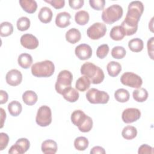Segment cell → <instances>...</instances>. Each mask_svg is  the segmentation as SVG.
Listing matches in <instances>:
<instances>
[{
  "label": "cell",
  "mask_w": 154,
  "mask_h": 154,
  "mask_svg": "<svg viewBox=\"0 0 154 154\" xmlns=\"http://www.w3.org/2000/svg\"><path fill=\"white\" fill-rule=\"evenodd\" d=\"M13 32V26L10 22H3L0 25V35L1 37H7Z\"/></svg>",
  "instance_id": "34"
},
{
  "label": "cell",
  "mask_w": 154,
  "mask_h": 154,
  "mask_svg": "<svg viewBox=\"0 0 154 154\" xmlns=\"http://www.w3.org/2000/svg\"><path fill=\"white\" fill-rule=\"evenodd\" d=\"M81 38V34L79 29L73 28L69 29L66 33V40L72 44H75Z\"/></svg>",
  "instance_id": "19"
},
{
  "label": "cell",
  "mask_w": 154,
  "mask_h": 154,
  "mask_svg": "<svg viewBox=\"0 0 154 154\" xmlns=\"http://www.w3.org/2000/svg\"><path fill=\"white\" fill-rule=\"evenodd\" d=\"M90 19L89 14L84 10H80L75 13V20L76 23L79 25H85L87 24Z\"/></svg>",
  "instance_id": "29"
},
{
  "label": "cell",
  "mask_w": 154,
  "mask_h": 154,
  "mask_svg": "<svg viewBox=\"0 0 154 154\" xmlns=\"http://www.w3.org/2000/svg\"><path fill=\"white\" fill-rule=\"evenodd\" d=\"M18 64L23 69H28L32 63V58L31 55L27 53L20 54L17 59Z\"/></svg>",
  "instance_id": "23"
},
{
  "label": "cell",
  "mask_w": 154,
  "mask_h": 154,
  "mask_svg": "<svg viewBox=\"0 0 154 154\" xmlns=\"http://www.w3.org/2000/svg\"><path fill=\"white\" fill-rule=\"evenodd\" d=\"M90 80L86 76H82L77 79L75 84V87L77 90L83 92L90 88Z\"/></svg>",
  "instance_id": "25"
},
{
  "label": "cell",
  "mask_w": 154,
  "mask_h": 154,
  "mask_svg": "<svg viewBox=\"0 0 154 154\" xmlns=\"http://www.w3.org/2000/svg\"><path fill=\"white\" fill-rule=\"evenodd\" d=\"M7 83L11 86H17L22 81V75L17 69H11L7 72L5 76Z\"/></svg>",
  "instance_id": "14"
},
{
  "label": "cell",
  "mask_w": 154,
  "mask_h": 154,
  "mask_svg": "<svg viewBox=\"0 0 154 154\" xmlns=\"http://www.w3.org/2000/svg\"><path fill=\"white\" fill-rule=\"evenodd\" d=\"M22 100L26 105H33L37 102L38 96L34 91L32 90H27L23 93Z\"/></svg>",
  "instance_id": "22"
},
{
  "label": "cell",
  "mask_w": 154,
  "mask_h": 154,
  "mask_svg": "<svg viewBox=\"0 0 154 154\" xmlns=\"http://www.w3.org/2000/svg\"><path fill=\"white\" fill-rule=\"evenodd\" d=\"M137 135V128L133 126H125L122 132V137L126 140H132Z\"/></svg>",
  "instance_id": "32"
},
{
  "label": "cell",
  "mask_w": 154,
  "mask_h": 154,
  "mask_svg": "<svg viewBox=\"0 0 154 154\" xmlns=\"http://www.w3.org/2000/svg\"><path fill=\"white\" fill-rule=\"evenodd\" d=\"M132 96L134 99L138 102H143L148 97V92L144 88H139L133 91Z\"/></svg>",
  "instance_id": "28"
},
{
  "label": "cell",
  "mask_w": 154,
  "mask_h": 154,
  "mask_svg": "<svg viewBox=\"0 0 154 154\" xmlns=\"http://www.w3.org/2000/svg\"><path fill=\"white\" fill-rule=\"evenodd\" d=\"M73 80L72 73L67 70H61L58 75L57 81L55 85L56 91L61 94L63 90L71 86Z\"/></svg>",
  "instance_id": "5"
},
{
  "label": "cell",
  "mask_w": 154,
  "mask_h": 154,
  "mask_svg": "<svg viewBox=\"0 0 154 154\" xmlns=\"http://www.w3.org/2000/svg\"><path fill=\"white\" fill-rule=\"evenodd\" d=\"M31 22L27 17H21L17 20L16 23L17 29L20 31H24L29 29L30 27Z\"/></svg>",
  "instance_id": "35"
},
{
  "label": "cell",
  "mask_w": 154,
  "mask_h": 154,
  "mask_svg": "<svg viewBox=\"0 0 154 154\" xmlns=\"http://www.w3.org/2000/svg\"><path fill=\"white\" fill-rule=\"evenodd\" d=\"M89 4L91 8L96 10H102L105 5V0H90Z\"/></svg>",
  "instance_id": "39"
},
{
  "label": "cell",
  "mask_w": 154,
  "mask_h": 154,
  "mask_svg": "<svg viewBox=\"0 0 154 154\" xmlns=\"http://www.w3.org/2000/svg\"><path fill=\"white\" fill-rule=\"evenodd\" d=\"M138 23V22L137 21L125 17L120 26L124 29L125 35L129 36L134 34L137 31Z\"/></svg>",
  "instance_id": "15"
},
{
  "label": "cell",
  "mask_w": 154,
  "mask_h": 154,
  "mask_svg": "<svg viewBox=\"0 0 154 154\" xmlns=\"http://www.w3.org/2000/svg\"><path fill=\"white\" fill-rule=\"evenodd\" d=\"M90 153L91 154H96V153L105 154V150L103 147L100 146H94L90 150Z\"/></svg>",
  "instance_id": "46"
},
{
  "label": "cell",
  "mask_w": 154,
  "mask_h": 154,
  "mask_svg": "<svg viewBox=\"0 0 154 154\" xmlns=\"http://www.w3.org/2000/svg\"><path fill=\"white\" fill-rule=\"evenodd\" d=\"M125 32L124 29L120 25L115 26L111 29L109 36L113 40L119 41L122 40L125 36Z\"/></svg>",
  "instance_id": "26"
},
{
  "label": "cell",
  "mask_w": 154,
  "mask_h": 154,
  "mask_svg": "<svg viewBox=\"0 0 154 154\" xmlns=\"http://www.w3.org/2000/svg\"><path fill=\"white\" fill-rule=\"evenodd\" d=\"M109 46L107 44H103L100 45L96 50V55L100 59L104 58L109 52Z\"/></svg>",
  "instance_id": "38"
},
{
  "label": "cell",
  "mask_w": 154,
  "mask_h": 154,
  "mask_svg": "<svg viewBox=\"0 0 154 154\" xmlns=\"http://www.w3.org/2000/svg\"><path fill=\"white\" fill-rule=\"evenodd\" d=\"M46 2L50 4L55 9H60L64 7V0H45Z\"/></svg>",
  "instance_id": "41"
},
{
  "label": "cell",
  "mask_w": 154,
  "mask_h": 154,
  "mask_svg": "<svg viewBox=\"0 0 154 154\" xmlns=\"http://www.w3.org/2000/svg\"><path fill=\"white\" fill-rule=\"evenodd\" d=\"M111 55L114 58L122 59L126 55V50L123 46H115L112 49Z\"/></svg>",
  "instance_id": "36"
},
{
  "label": "cell",
  "mask_w": 154,
  "mask_h": 154,
  "mask_svg": "<svg viewBox=\"0 0 154 154\" xmlns=\"http://www.w3.org/2000/svg\"><path fill=\"white\" fill-rule=\"evenodd\" d=\"M141 117L140 109L135 108H128L125 109L122 114V119L125 123H132L137 121Z\"/></svg>",
  "instance_id": "11"
},
{
  "label": "cell",
  "mask_w": 154,
  "mask_h": 154,
  "mask_svg": "<svg viewBox=\"0 0 154 154\" xmlns=\"http://www.w3.org/2000/svg\"><path fill=\"white\" fill-rule=\"evenodd\" d=\"M8 96L5 91L0 90V104H4L8 100Z\"/></svg>",
  "instance_id": "45"
},
{
  "label": "cell",
  "mask_w": 154,
  "mask_h": 154,
  "mask_svg": "<svg viewBox=\"0 0 154 154\" xmlns=\"http://www.w3.org/2000/svg\"><path fill=\"white\" fill-rule=\"evenodd\" d=\"M85 96L87 100L93 104H105L108 103L109 99V94L106 92L94 88L88 90Z\"/></svg>",
  "instance_id": "6"
},
{
  "label": "cell",
  "mask_w": 154,
  "mask_h": 154,
  "mask_svg": "<svg viewBox=\"0 0 154 154\" xmlns=\"http://www.w3.org/2000/svg\"><path fill=\"white\" fill-rule=\"evenodd\" d=\"M128 47L131 51L139 52L143 49L144 43L143 41L139 38H132L129 41Z\"/></svg>",
  "instance_id": "27"
},
{
  "label": "cell",
  "mask_w": 154,
  "mask_h": 154,
  "mask_svg": "<svg viewBox=\"0 0 154 154\" xmlns=\"http://www.w3.org/2000/svg\"><path fill=\"white\" fill-rule=\"evenodd\" d=\"M129 93L125 88H119L114 93V97L116 100L121 103H125L129 99Z\"/></svg>",
  "instance_id": "31"
},
{
  "label": "cell",
  "mask_w": 154,
  "mask_h": 154,
  "mask_svg": "<svg viewBox=\"0 0 154 154\" xmlns=\"http://www.w3.org/2000/svg\"><path fill=\"white\" fill-rule=\"evenodd\" d=\"M123 8L118 4H113L103 10L102 19L106 24H112L120 19L123 16Z\"/></svg>",
  "instance_id": "4"
},
{
  "label": "cell",
  "mask_w": 154,
  "mask_h": 154,
  "mask_svg": "<svg viewBox=\"0 0 154 154\" xmlns=\"http://www.w3.org/2000/svg\"><path fill=\"white\" fill-rule=\"evenodd\" d=\"M106 32V25L100 22H96L92 24L87 30L88 37L92 40H98L103 37Z\"/></svg>",
  "instance_id": "10"
},
{
  "label": "cell",
  "mask_w": 154,
  "mask_h": 154,
  "mask_svg": "<svg viewBox=\"0 0 154 154\" xmlns=\"http://www.w3.org/2000/svg\"><path fill=\"white\" fill-rule=\"evenodd\" d=\"M89 142L87 138L84 137H77L74 141V146L79 151L85 150L88 146Z\"/></svg>",
  "instance_id": "33"
},
{
  "label": "cell",
  "mask_w": 154,
  "mask_h": 154,
  "mask_svg": "<svg viewBox=\"0 0 154 154\" xmlns=\"http://www.w3.org/2000/svg\"><path fill=\"white\" fill-rule=\"evenodd\" d=\"M35 122L42 127L49 126L52 122V112L51 108L46 105L41 106L37 112Z\"/></svg>",
  "instance_id": "7"
},
{
  "label": "cell",
  "mask_w": 154,
  "mask_h": 154,
  "mask_svg": "<svg viewBox=\"0 0 154 154\" xmlns=\"http://www.w3.org/2000/svg\"><path fill=\"white\" fill-rule=\"evenodd\" d=\"M153 43H154V37H152L147 41V43L148 55L152 60L153 59Z\"/></svg>",
  "instance_id": "44"
},
{
  "label": "cell",
  "mask_w": 154,
  "mask_h": 154,
  "mask_svg": "<svg viewBox=\"0 0 154 154\" xmlns=\"http://www.w3.org/2000/svg\"><path fill=\"white\" fill-rule=\"evenodd\" d=\"M71 121L82 132H90L93 128L92 119L80 109L75 110L72 113Z\"/></svg>",
  "instance_id": "2"
},
{
  "label": "cell",
  "mask_w": 154,
  "mask_h": 154,
  "mask_svg": "<svg viewBox=\"0 0 154 154\" xmlns=\"http://www.w3.org/2000/svg\"><path fill=\"white\" fill-rule=\"evenodd\" d=\"M144 11L143 4L139 1L131 2L128 7V12L126 17L139 22Z\"/></svg>",
  "instance_id": "8"
},
{
  "label": "cell",
  "mask_w": 154,
  "mask_h": 154,
  "mask_svg": "<svg viewBox=\"0 0 154 154\" xmlns=\"http://www.w3.org/2000/svg\"><path fill=\"white\" fill-rule=\"evenodd\" d=\"M70 18L71 16L70 13L66 11L59 13L55 17V24L59 28H66L70 24Z\"/></svg>",
  "instance_id": "16"
},
{
  "label": "cell",
  "mask_w": 154,
  "mask_h": 154,
  "mask_svg": "<svg viewBox=\"0 0 154 154\" xmlns=\"http://www.w3.org/2000/svg\"><path fill=\"white\" fill-rule=\"evenodd\" d=\"M138 154L153 153V148L147 144H142L138 149Z\"/></svg>",
  "instance_id": "43"
},
{
  "label": "cell",
  "mask_w": 154,
  "mask_h": 154,
  "mask_svg": "<svg viewBox=\"0 0 154 154\" xmlns=\"http://www.w3.org/2000/svg\"><path fill=\"white\" fill-rule=\"evenodd\" d=\"M61 94L64 99L69 102H75L78 100L79 97L78 90L71 86L65 88Z\"/></svg>",
  "instance_id": "17"
},
{
  "label": "cell",
  "mask_w": 154,
  "mask_h": 154,
  "mask_svg": "<svg viewBox=\"0 0 154 154\" xmlns=\"http://www.w3.org/2000/svg\"><path fill=\"white\" fill-rule=\"evenodd\" d=\"M120 82L122 84L135 88L141 87L143 84L141 78L132 72H125L120 77Z\"/></svg>",
  "instance_id": "9"
},
{
  "label": "cell",
  "mask_w": 154,
  "mask_h": 154,
  "mask_svg": "<svg viewBox=\"0 0 154 154\" xmlns=\"http://www.w3.org/2000/svg\"><path fill=\"white\" fill-rule=\"evenodd\" d=\"M57 144L52 140H46L44 141L41 146L43 153L45 154H54L57 151Z\"/></svg>",
  "instance_id": "18"
},
{
  "label": "cell",
  "mask_w": 154,
  "mask_h": 154,
  "mask_svg": "<svg viewBox=\"0 0 154 154\" xmlns=\"http://www.w3.org/2000/svg\"><path fill=\"white\" fill-rule=\"evenodd\" d=\"M16 144L20 149L22 154L25 153L29 149L30 146V143L29 140L25 138H21L18 139L16 141Z\"/></svg>",
  "instance_id": "37"
},
{
  "label": "cell",
  "mask_w": 154,
  "mask_h": 154,
  "mask_svg": "<svg viewBox=\"0 0 154 154\" xmlns=\"http://www.w3.org/2000/svg\"><path fill=\"white\" fill-rule=\"evenodd\" d=\"M53 13L51 9L48 7H42L38 13V19L44 23H49L52 19Z\"/></svg>",
  "instance_id": "20"
},
{
  "label": "cell",
  "mask_w": 154,
  "mask_h": 154,
  "mask_svg": "<svg viewBox=\"0 0 154 154\" xmlns=\"http://www.w3.org/2000/svg\"><path fill=\"white\" fill-rule=\"evenodd\" d=\"M8 110L11 116L16 117L21 113L22 106L19 102L17 100H13L9 103L8 105Z\"/></svg>",
  "instance_id": "30"
},
{
  "label": "cell",
  "mask_w": 154,
  "mask_h": 154,
  "mask_svg": "<svg viewBox=\"0 0 154 154\" xmlns=\"http://www.w3.org/2000/svg\"><path fill=\"white\" fill-rule=\"evenodd\" d=\"M84 4V0H69V6L74 9V10H78L81 8Z\"/></svg>",
  "instance_id": "42"
},
{
  "label": "cell",
  "mask_w": 154,
  "mask_h": 154,
  "mask_svg": "<svg viewBox=\"0 0 154 154\" xmlns=\"http://www.w3.org/2000/svg\"><path fill=\"white\" fill-rule=\"evenodd\" d=\"M106 69L110 76L116 77L122 71V66L119 63L112 61L107 64Z\"/></svg>",
  "instance_id": "24"
},
{
  "label": "cell",
  "mask_w": 154,
  "mask_h": 154,
  "mask_svg": "<svg viewBox=\"0 0 154 154\" xmlns=\"http://www.w3.org/2000/svg\"><path fill=\"white\" fill-rule=\"evenodd\" d=\"M20 44L23 47L28 49H35L38 46V40L31 34H25L20 37Z\"/></svg>",
  "instance_id": "12"
},
{
  "label": "cell",
  "mask_w": 154,
  "mask_h": 154,
  "mask_svg": "<svg viewBox=\"0 0 154 154\" xmlns=\"http://www.w3.org/2000/svg\"><path fill=\"white\" fill-rule=\"evenodd\" d=\"M9 141V137L8 135L4 133H0V150H3L5 149L8 145Z\"/></svg>",
  "instance_id": "40"
},
{
  "label": "cell",
  "mask_w": 154,
  "mask_h": 154,
  "mask_svg": "<svg viewBox=\"0 0 154 154\" xmlns=\"http://www.w3.org/2000/svg\"><path fill=\"white\" fill-rule=\"evenodd\" d=\"M31 73L35 77H49L55 71L54 64L50 60L37 62L31 66Z\"/></svg>",
  "instance_id": "3"
},
{
  "label": "cell",
  "mask_w": 154,
  "mask_h": 154,
  "mask_svg": "<svg viewBox=\"0 0 154 154\" xmlns=\"http://www.w3.org/2000/svg\"><path fill=\"white\" fill-rule=\"evenodd\" d=\"M0 111H1V128H2L4 126V123L5 120V118H6V113L5 111H4V109L2 108H0Z\"/></svg>",
  "instance_id": "47"
},
{
  "label": "cell",
  "mask_w": 154,
  "mask_h": 154,
  "mask_svg": "<svg viewBox=\"0 0 154 154\" xmlns=\"http://www.w3.org/2000/svg\"><path fill=\"white\" fill-rule=\"evenodd\" d=\"M80 70L81 73L86 76L93 84H100L104 79L105 75L102 69L91 62L83 64Z\"/></svg>",
  "instance_id": "1"
},
{
  "label": "cell",
  "mask_w": 154,
  "mask_h": 154,
  "mask_svg": "<svg viewBox=\"0 0 154 154\" xmlns=\"http://www.w3.org/2000/svg\"><path fill=\"white\" fill-rule=\"evenodd\" d=\"M19 4L23 10L29 14L35 12L37 8V4L34 0H20Z\"/></svg>",
  "instance_id": "21"
},
{
  "label": "cell",
  "mask_w": 154,
  "mask_h": 154,
  "mask_svg": "<svg viewBox=\"0 0 154 154\" xmlns=\"http://www.w3.org/2000/svg\"><path fill=\"white\" fill-rule=\"evenodd\" d=\"M75 53L79 60H86L91 57L92 49L87 44H81L75 48Z\"/></svg>",
  "instance_id": "13"
}]
</instances>
